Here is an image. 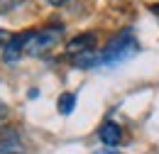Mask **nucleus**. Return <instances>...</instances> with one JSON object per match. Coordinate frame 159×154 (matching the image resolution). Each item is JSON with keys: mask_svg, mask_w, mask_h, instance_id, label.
Wrapping results in <instances>:
<instances>
[{"mask_svg": "<svg viewBox=\"0 0 159 154\" xmlns=\"http://www.w3.org/2000/svg\"><path fill=\"white\" fill-rule=\"evenodd\" d=\"M64 27L54 25V27H42V29H30L27 32V42H25V54L27 57H44L47 52H52L59 44Z\"/></svg>", "mask_w": 159, "mask_h": 154, "instance_id": "obj_2", "label": "nucleus"}, {"mask_svg": "<svg viewBox=\"0 0 159 154\" xmlns=\"http://www.w3.org/2000/svg\"><path fill=\"white\" fill-rule=\"evenodd\" d=\"M47 2H52V5H64V2H69V0H47Z\"/></svg>", "mask_w": 159, "mask_h": 154, "instance_id": "obj_14", "label": "nucleus"}, {"mask_svg": "<svg viewBox=\"0 0 159 154\" xmlns=\"http://www.w3.org/2000/svg\"><path fill=\"white\" fill-rule=\"evenodd\" d=\"M25 42H27V32L12 34V37L7 39L2 54H0L2 61H5V64H15V61H20V57H25Z\"/></svg>", "mask_w": 159, "mask_h": 154, "instance_id": "obj_4", "label": "nucleus"}, {"mask_svg": "<svg viewBox=\"0 0 159 154\" xmlns=\"http://www.w3.org/2000/svg\"><path fill=\"white\" fill-rule=\"evenodd\" d=\"M96 154H118V152H115V149H108V147H105V149H100V152H96Z\"/></svg>", "mask_w": 159, "mask_h": 154, "instance_id": "obj_13", "label": "nucleus"}, {"mask_svg": "<svg viewBox=\"0 0 159 154\" xmlns=\"http://www.w3.org/2000/svg\"><path fill=\"white\" fill-rule=\"evenodd\" d=\"M57 108H59L61 115H71L74 108H76V96L74 93H61L59 100H57Z\"/></svg>", "mask_w": 159, "mask_h": 154, "instance_id": "obj_8", "label": "nucleus"}, {"mask_svg": "<svg viewBox=\"0 0 159 154\" xmlns=\"http://www.w3.org/2000/svg\"><path fill=\"white\" fill-rule=\"evenodd\" d=\"M0 154H25L22 139L12 127H0Z\"/></svg>", "mask_w": 159, "mask_h": 154, "instance_id": "obj_5", "label": "nucleus"}, {"mask_svg": "<svg viewBox=\"0 0 159 154\" xmlns=\"http://www.w3.org/2000/svg\"><path fill=\"white\" fill-rule=\"evenodd\" d=\"M7 117H10V108H7V105H5L2 100H0V125H2V122H5Z\"/></svg>", "mask_w": 159, "mask_h": 154, "instance_id": "obj_11", "label": "nucleus"}, {"mask_svg": "<svg viewBox=\"0 0 159 154\" xmlns=\"http://www.w3.org/2000/svg\"><path fill=\"white\" fill-rule=\"evenodd\" d=\"M98 139L108 147V149H115L120 142H122V127H120L118 122H103L98 130Z\"/></svg>", "mask_w": 159, "mask_h": 154, "instance_id": "obj_6", "label": "nucleus"}, {"mask_svg": "<svg viewBox=\"0 0 159 154\" xmlns=\"http://www.w3.org/2000/svg\"><path fill=\"white\" fill-rule=\"evenodd\" d=\"M12 37L7 29H0V54H2V49H5V44H7V39Z\"/></svg>", "mask_w": 159, "mask_h": 154, "instance_id": "obj_10", "label": "nucleus"}, {"mask_svg": "<svg viewBox=\"0 0 159 154\" xmlns=\"http://www.w3.org/2000/svg\"><path fill=\"white\" fill-rule=\"evenodd\" d=\"M98 61H100L98 52H86V54H79V57H71V64L76 69H93V66H98Z\"/></svg>", "mask_w": 159, "mask_h": 154, "instance_id": "obj_7", "label": "nucleus"}, {"mask_svg": "<svg viewBox=\"0 0 159 154\" xmlns=\"http://www.w3.org/2000/svg\"><path fill=\"white\" fill-rule=\"evenodd\" d=\"M22 2H25V0H0V12H10V10H15Z\"/></svg>", "mask_w": 159, "mask_h": 154, "instance_id": "obj_9", "label": "nucleus"}, {"mask_svg": "<svg viewBox=\"0 0 159 154\" xmlns=\"http://www.w3.org/2000/svg\"><path fill=\"white\" fill-rule=\"evenodd\" d=\"M96 44H98L96 32H83V34H76L74 39L66 42V54L79 57V54H86V52H96Z\"/></svg>", "mask_w": 159, "mask_h": 154, "instance_id": "obj_3", "label": "nucleus"}, {"mask_svg": "<svg viewBox=\"0 0 159 154\" xmlns=\"http://www.w3.org/2000/svg\"><path fill=\"white\" fill-rule=\"evenodd\" d=\"M149 10H152V12H154V15L159 17V2H154V5H149Z\"/></svg>", "mask_w": 159, "mask_h": 154, "instance_id": "obj_12", "label": "nucleus"}, {"mask_svg": "<svg viewBox=\"0 0 159 154\" xmlns=\"http://www.w3.org/2000/svg\"><path fill=\"white\" fill-rule=\"evenodd\" d=\"M137 52H139V44H137V39H135V34H132V29H122V32H118L115 37L105 44V49L100 52L98 66L113 69V66H118L122 61L132 59Z\"/></svg>", "mask_w": 159, "mask_h": 154, "instance_id": "obj_1", "label": "nucleus"}]
</instances>
